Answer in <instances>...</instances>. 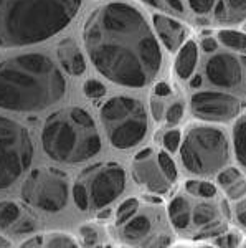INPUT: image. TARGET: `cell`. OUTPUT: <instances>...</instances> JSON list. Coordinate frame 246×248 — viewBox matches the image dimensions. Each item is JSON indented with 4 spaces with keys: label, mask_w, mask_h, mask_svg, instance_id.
<instances>
[{
    "label": "cell",
    "mask_w": 246,
    "mask_h": 248,
    "mask_svg": "<svg viewBox=\"0 0 246 248\" xmlns=\"http://www.w3.org/2000/svg\"><path fill=\"white\" fill-rule=\"evenodd\" d=\"M215 18L221 23H238L246 18V0H220L215 7Z\"/></svg>",
    "instance_id": "15"
},
{
    "label": "cell",
    "mask_w": 246,
    "mask_h": 248,
    "mask_svg": "<svg viewBox=\"0 0 246 248\" xmlns=\"http://www.w3.org/2000/svg\"><path fill=\"white\" fill-rule=\"evenodd\" d=\"M169 217L178 230H184L190 225L192 220V207L187 199L175 197L169 205Z\"/></svg>",
    "instance_id": "18"
},
{
    "label": "cell",
    "mask_w": 246,
    "mask_h": 248,
    "mask_svg": "<svg viewBox=\"0 0 246 248\" xmlns=\"http://www.w3.org/2000/svg\"><path fill=\"white\" fill-rule=\"evenodd\" d=\"M235 155L238 162L246 167V118L235 127Z\"/></svg>",
    "instance_id": "22"
},
{
    "label": "cell",
    "mask_w": 246,
    "mask_h": 248,
    "mask_svg": "<svg viewBox=\"0 0 246 248\" xmlns=\"http://www.w3.org/2000/svg\"><path fill=\"white\" fill-rule=\"evenodd\" d=\"M192 113L198 119L213 123H227L236 118L241 111V101L227 93L215 91H200L190 99Z\"/></svg>",
    "instance_id": "10"
},
{
    "label": "cell",
    "mask_w": 246,
    "mask_h": 248,
    "mask_svg": "<svg viewBox=\"0 0 246 248\" xmlns=\"http://www.w3.org/2000/svg\"><path fill=\"white\" fill-rule=\"evenodd\" d=\"M188 3L192 7V10L197 12V14H208L212 10L213 3H215V0H188Z\"/></svg>",
    "instance_id": "37"
},
{
    "label": "cell",
    "mask_w": 246,
    "mask_h": 248,
    "mask_svg": "<svg viewBox=\"0 0 246 248\" xmlns=\"http://www.w3.org/2000/svg\"><path fill=\"white\" fill-rule=\"evenodd\" d=\"M142 2H145L147 5H150V7H156V9H160V2L159 0H142Z\"/></svg>",
    "instance_id": "48"
},
{
    "label": "cell",
    "mask_w": 246,
    "mask_h": 248,
    "mask_svg": "<svg viewBox=\"0 0 246 248\" xmlns=\"http://www.w3.org/2000/svg\"><path fill=\"white\" fill-rule=\"evenodd\" d=\"M139 209V201L134 197L128 199L119 205V209L116 212V223L117 225H124L126 222H129L130 218L136 215V212Z\"/></svg>",
    "instance_id": "23"
},
{
    "label": "cell",
    "mask_w": 246,
    "mask_h": 248,
    "mask_svg": "<svg viewBox=\"0 0 246 248\" xmlns=\"http://www.w3.org/2000/svg\"><path fill=\"white\" fill-rule=\"evenodd\" d=\"M235 212H236L238 222H240L241 225H243L245 229H246V199H245V201H241L240 203H238Z\"/></svg>",
    "instance_id": "40"
},
{
    "label": "cell",
    "mask_w": 246,
    "mask_h": 248,
    "mask_svg": "<svg viewBox=\"0 0 246 248\" xmlns=\"http://www.w3.org/2000/svg\"><path fill=\"white\" fill-rule=\"evenodd\" d=\"M152 155V149H144V151H141V153H137L136 154V161H142V159H147Z\"/></svg>",
    "instance_id": "45"
},
{
    "label": "cell",
    "mask_w": 246,
    "mask_h": 248,
    "mask_svg": "<svg viewBox=\"0 0 246 248\" xmlns=\"http://www.w3.org/2000/svg\"><path fill=\"white\" fill-rule=\"evenodd\" d=\"M73 199H74V203L78 205L79 210H88L89 197H88V190H86V187L83 182H76L73 186Z\"/></svg>",
    "instance_id": "29"
},
{
    "label": "cell",
    "mask_w": 246,
    "mask_h": 248,
    "mask_svg": "<svg viewBox=\"0 0 246 248\" xmlns=\"http://www.w3.org/2000/svg\"><path fill=\"white\" fill-rule=\"evenodd\" d=\"M227 232V225L221 222H212L208 225H203L200 230L195 233V238L197 240H202V238H213V237H220Z\"/></svg>",
    "instance_id": "26"
},
{
    "label": "cell",
    "mask_w": 246,
    "mask_h": 248,
    "mask_svg": "<svg viewBox=\"0 0 246 248\" xmlns=\"http://www.w3.org/2000/svg\"><path fill=\"white\" fill-rule=\"evenodd\" d=\"M42 146L53 161L79 164L98 155L102 144L96 123L88 111L68 106L55 111L45 119Z\"/></svg>",
    "instance_id": "4"
},
{
    "label": "cell",
    "mask_w": 246,
    "mask_h": 248,
    "mask_svg": "<svg viewBox=\"0 0 246 248\" xmlns=\"http://www.w3.org/2000/svg\"><path fill=\"white\" fill-rule=\"evenodd\" d=\"M35 229H37V218H35L31 214H29V212H25L23 217L15 223L14 229H12L10 232L15 235H27V233L35 232Z\"/></svg>",
    "instance_id": "25"
},
{
    "label": "cell",
    "mask_w": 246,
    "mask_h": 248,
    "mask_svg": "<svg viewBox=\"0 0 246 248\" xmlns=\"http://www.w3.org/2000/svg\"><path fill=\"white\" fill-rule=\"evenodd\" d=\"M132 177L137 184L145 186L150 192H156V194H165L170 187L169 179L164 175L159 162L154 161L152 155L142 161H134Z\"/></svg>",
    "instance_id": "12"
},
{
    "label": "cell",
    "mask_w": 246,
    "mask_h": 248,
    "mask_svg": "<svg viewBox=\"0 0 246 248\" xmlns=\"http://www.w3.org/2000/svg\"><path fill=\"white\" fill-rule=\"evenodd\" d=\"M193 223L198 227H203V225H208V223L215 222L217 217H218V212L215 209V205L212 203H198V205L193 209Z\"/></svg>",
    "instance_id": "20"
},
{
    "label": "cell",
    "mask_w": 246,
    "mask_h": 248,
    "mask_svg": "<svg viewBox=\"0 0 246 248\" xmlns=\"http://www.w3.org/2000/svg\"><path fill=\"white\" fill-rule=\"evenodd\" d=\"M43 243V237L42 235H35L33 238H29L27 242H23L20 248H40Z\"/></svg>",
    "instance_id": "41"
},
{
    "label": "cell",
    "mask_w": 246,
    "mask_h": 248,
    "mask_svg": "<svg viewBox=\"0 0 246 248\" xmlns=\"http://www.w3.org/2000/svg\"><path fill=\"white\" fill-rule=\"evenodd\" d=\"M83 42L98 73L119 86L144 88L160 71L156 35L129 3L109 2L94 9L83 25Z\"/></svg>",
    "instance_id": "1"
},
{
    "label": "cell",
    "mask_w": 246,
    "mask_h": 248,
    "mask_svg": "<svg viewBox=\"0 0 246 248\" xmlns=\"http://www.w3.org/2000/svg\"><path fill=\"white\" fill-rule=\"evenodd\" d=\"M185 189H187L190 194L198 195V197H203V199H210L217 194V189L213 184L202 182V181H187L185 182Z\"/></svg>",
    "instance_id": "24"
},
{
    "label": "cell",
    "mask_w": 246,
    "mask_h": 248,
    "mask_svg": "<svg viewBox=\"0 0 246 248\" xmlns=\"http://www.w3.org/2000/svg\"><path fill=\"white\" fill-rule=\"evenodd\" d=\"M88 190L89 207L102 209L124 192L126 172L116 162H106L83 170L81 181Z\"/></svg>",
    "instance_id": "9"
},
{
    "label": "cell",
    "mask_w": 246,
    "mask_h": 248,
    "mask_svg": "<svg viewBox=\"0 0 246 248\" xmlns=\"http://www.w3.org/2000/svg\"><path fill=\"white\" fill-rule=\"evenodd\" d=\"M25 212L27 210H23L18 203L12 201L0 202V229L10 232L15 223L23 217Z\"/></svg>",
    "instance_id": "19"
},
{
    "label": "cell",
    "mask_w": 246,
    "mask_h": 248,
    "mask_svg": "<svg viewBox=\"0 0 246 248\" xmlns=\"http://www.w3.org/2000/svg\"><path fill=\"white\" fill-rule=\"evenodd\" d=\"M33 139L25 126L0 116V190L9 189L31 166Z\"/></svg>",
    "instance_id": "7"
},
{
    "label": "cell",
    "mask_w": 246,
    "mask_h": 248,
    "mask_svg": "<svg viewBox=\"0 0 246 248\" xmlns=\"http://www.w3.org/2000/svg\"><path fill=\"white\" fill-rule=\"evenodd\" d=\"M12 243L9 238H5L3 235H0V248H10Z\"/></svg>",
    "instance_id": "46"
},
{
    "label": "cell",
    "mask_w": 246,
    "mask_h": 248,
    "mask_svg": "<svg viewBox=\"0 0 246 248\" xmlns=\"http://www.w3.org/2000/svg\"><path fill=\"white\" fill-rule=\"evenodd\" d=\"M57 57L63 70L71 77H81L86 71V60L78 43L71 38H65L57 45Z\"/></svg>",
    "instance_id": "14"
},
{
    "label": "cell",
    "mask_w": 246,
    "mask_h": 248,
    "mask_svg": "<svg viewBox=\"0 0 246 248\" xmlns=\"http://www.w3.org/2000/svg\"><path fill=\"white\" fill-rule=\"evenodd\" d=\"M154 94L160 96V98H164V96H169L170 94V86L167 85V83H164V81L157 83L156 88H154Z\"/></svg>",
    "instance_id": "43"
},
{
    "label": "cell",
    "mask_w": 246,
    "mask_h": 248,
    "mask_svg": "<svg viewBox=\"0 0 246 248\" xmlns=\"http://www.w3.org/2000/svg\"><path fill=\"white\" fill-rule=\"evenodd\" d=\"M46 248H78V245L70 235L53 233L46 242Z\"/></svg>",
    "instance_id": "28"
},
{
    "label": "cell",
    "mask_w": 246,
    "mask_h": 248,
    "mask_svg": "<svg viewBox=\"0 0 246 248\" xmlns=\"http://www.w3.org/2000/svg\"><path fill=\"white\" fill-rule=\"evenodd\" d=\"M202 248H212V247H202Z\"/></svg>",
    "instance_id": "50"
},
{
    "label": "cell",
    "mask_w": 246,
    "mask_h": 248,
    "mask_svg": "<svg viewBox=\"0 0 246 248\" xmlns=\"http://www.w3.org/2000/svg\"><path fill=\"white\" fill-rule=\"evenodd\" d=\"M109 142L116 149H130L147 134V113L141 101L129 96L109 98L99 111Z\"/></svg>",
    "instance_id": "5"
},
{
    "label": "cell",
    "mask_w": 246,
    "mask_h": 248,
    "mask_svg": "<svg viewBox=\"0 0 246 248\" xmlns=\"http://www.w3.org/2000/svg\"><path fill=\"white\" fill-rule=\"evenodd\" d=\"M169 243H170V238L167 235H159V237L149 240L142 248H167Z\"/></svg>",
    "instance_id": "38"
},
{
    "label": "cell",
    "mask_w": 246,
    "mask_h": 248,
    "mask_svg": "<svg viewBox=\"0 0 246 248\" xmlns=\"http://www.w3.org/2000/svg\"><path fill=\"white\" fill-rule=\"evenodd\" d=\"M152 22H154V29H156L159 38L162 40L165 48L170 51H177L180 48L182 42L187 37V29L180 22H177V20L159 14L154 15Z\"/></svg>",
    "instance_id": "13"
},
{
    "label": "cell",
    "mask_w": 246,
    "mask_h": 248,
    "mask_svg": "<svg viewBox=\"0 0 246 248\" xmlns=\"http://www.w3.org/2000/svg\"><path fill=\"white\" fill-rule=\"evenodd\" d=\"M83 91H85V94L88 96V98L98 99L106 94V86L102 85L101 81H98V79H88V81H85V85H83Z\"/></svg>",
    "instance_id": "30"
},
{
    "label": "cell",
    "mask_w": 246,
    "mask_h": 248,
    "mask_svg": "<svg viewBox=\"0 0 246 248\" xmlns=\"http://www.w3.org/2000/svg\"><path fill=\"white\" fill-rule=\"evenodd\" d=\"M150 229H152V222H150L147 215H134L122 227V237L130 243H136L147 237L150 233Z\"/></svg>",
    "instance_id": "17"
},
{
    "label": "cell",
    "mask_w": 246,
    "mask_h": 248,
    "mask_svg": "<svg viewBox=\"0 0 246 248\" xmlns=\"http://www.w3.org/2000/svg\"><path fill=\"white\" fill-rule=\"evenodd\" d=\"M221 207H223V214H225V217H230V212H228V207H227V203H221Z\"/></svg>",
    "instance_id": "49"
},
{
    "label": "cell",
    "mask_w": 246,
    "mask_h": 248,
    "mask_svg": "<svg viewBox=\"0 0 246 248\" xmlns=\"http://www.w3.org/2000/svg\"><path fill=\"white\" fill-rule=\"evenodd\" d=\"M246 194V181H243V177L238 179L235 184H232L230 187H227V195L233 201H238Z\"/></svg>",
    "instance_id": "34"
},
{
    "label": "cell",
    "mask_w": 246,
    "mask_h": 248,
    "mask_svg": "<svg viewBox=\"0 0 246 248\" xmlns=\"http://www.w3.org/2000/svg\"><path fill=\"white\" fill-rule=\"evenodd\" d=\"M202 83H203V79H202V77H198V75H197V77L193 78L192 81H190V86H192V88H198V86H202Z\"/></svg>",
    "instance_id": "47"
},
{
    "label": "cell",
    "mask_w": 246,
    "mask_h": 248,
    "mask_svg": "<svg viewBox=\"0 0 246 248\" xmlns=\"http://www.w3.org/2000/svg\"><path fill=\"white\" fill-rule=\"evenodd\" d=\"M205 73L208 81L218 88H235L243 78L240 60L230 53H218L210 58L205 65Z\"/></svg>",
    "instance_id": "11"
},
{
    "label": "cell",
    "mask_w": 246,
    "mask_h": 248,
    "mask_svg": "<svg viewBox=\"0 0 246 248\" xmlns=\"http://www.w3.org/2000/svg\"><path fill=\"white\" fill-rule=\"evenodd\" d=\"M241 238H240V233L236 232H232V233H225V235H220L217 237V247L220 248H236L240 245Z\"/></svg>",
    "instance_id": "33"
},
{
    "label": "cell",
    "mask_w": 246,
    "mask_h": 248,
    "mask_svg": "<svg viewBox=\"0 0 246 248\" xmlns=\"http://www.w3.org/2000/svg\"><path fill=\"white\" fill-rule=\"evenodd\" d=\"M218 40L228 48H233V50L238 51H246V33L235 30H220Z\"/></svg>",
    "instance_id": "21"
},
{
    "label": "cell",
    "mask_w": 246,
    "mask_h": 248,
    "mask_svg": "<svg viewBox=\"0 0 246 248\" xmlns=\"http://www.w3.org/2000/svg\"><path fill=\"white\" fill-rule=\"evenodd\" d=\"M165 3L170 7L172 10H175V12H184V3H182V0H164Z\"/></svg>",
    "instance_id": "44"
},
{
    "label": "cell",
    "mask_w": 246,
    "mask_h": 248,
    "mask_svg": "<svg viewBox=\"0 0 246 248\" xmlns=\"http://www.w3.org/2000/svg\"><path fill=\"white\" fill-rule=\"evenodd\" d=\"M70 182L57 167H37L22 184V199L30 207L50 214L61 212L68 203Z\"/></svg>",
    "instance_id": "8"
},
{
    "label": "cell",
    "mask_w": 246,
    "mask_h": 248,
    "mask_svg": "<svg viewBox=\"0 0 246 248\" xmlns=\"http://www.w3.org/2000/svg\"><path fill=\"white\" fill-rule=\"evenodd\" d=\"M238 179H241L240 170L235 169V167H230V169L220 172V175H218V184L227 189V187H230L232 184H235Z\"/></svg>",
    "instance_id": "32"
},
{
    "label": "cell",
    "mask_w": 246,
    "mask_h": 248,
    "mask_svg": "<svg viewBox=\"0 0 246 248\" xmlns=\"http://www.w3.org/2000/svg\"><path fill=\"white\" fill-rule=\"evenodd\" d=\"M202 48H203V51H207V53H213V51L218 50V42L215 38H205L203 42H202Z\"/></svg>",
    "instance_id": "42"
},
{
    "label": "cell",
    "mask_w": 246,
    "mask_h": 248,
    "mask_svg": "<svg viewBox=\"0 0 246 248\" xmlns=\"http://www.w3.org/2000/svg\"><path fill=\"white\" fill-rule=\"evenodd\" d=\"M66 94V79L46 55L27 53L0 62V109L37 113Z\"/></svg>",
    "instance_id": "2"
},
{
    "label": "cell",
    "mask_w": 246,
    "mask_h": 248,
    "mask_svg": "<svg viewBox=\"0 0 246 248\" xmlns=\"http://www.w3.org/2000/svg\"><path fill=\"white\" fill-rule=\"evenodd\" d=\"M230 146L221 129L198 126L188 131L180 149L184 167L197 175H212L228 162Z\"/></svg>",
    "instance_id": "6"
},
{
    "label": "cell",
    "mask_w": 246,
    "mask_h": 248,
    "mask_svg": "<svg viewBox=\"0 0 246 248\" xmlns=\"http://www.w3.org/2000/svg\"><path fill=\"white\" fill-rule=\"evenodd\" d=\"M197 60H198V48L197 43L193 40H188L184 46L180 48L175 60V73L182 79H187L192 77L193 70L197 66Z\"/></svg>",
    "instance_id": "16"
},
{
    "label": "cell",
    "mask_w": 246,
    "mask_h": 248,
    "mask_svg": "<svg viewBox=\"0 0 246 248\" xmlns=\"http://www.w3.org/2000/svg\"><path fill=\"white\" fill-rule=\"evenodd\" d=\"M81 0H0V48L42 43L73 22Z\"/></svg>",
    "instance_id": "3"
},
{
    "label": "cell",
    "mask_w": 246,
    "mask_h": 248,
    "mask_svg": "<svg viewBox=\"0 0 246 248\" xmlns=\"http://www.w3.org/2000/svg\"><path fill=\"white\" fill-rule=\"evenodd\" d=\"M245 248H246V247H245Z\"/></svg>",
    "instance_id": "51"
},
{
    "label": "cell",
    "mask_w": 246,
    "mask_h": 248,
    "mask_svg": "<svg viewBox=\"0 0 246 248\" xmlns=\"http://www.w3.org/2000/svg\"><path fill=\"white\" fill-rule=\"evenodd\" d=\"M150 111H152V116L156 121H160L162 119V114H164V105L157 99H150Z\"/></svg>",
    "instance_id": "39"
},
{
    "label": "cell",
    "mask_w": 246,
    "mask_h": 248,
    "mask_svg": "<svg viewBox=\"0 0 246 248\" xmlns=\"http://www.w3.org/2000/svg\"><path fill=\"white\" fill-rule=\"evenodd\" d=\"M159 166H160L162 172L164 175L169 179V182H174L177 179V169H175V164L170 159V155H167V153H159Z\"/></svg>",
    "instance_id": "27"
},
{
    "label": "cell",
    "mask_w": 246,
    "mask_h": 248,
    "mask_svg": "<svg viewBox=\"0 0 246 248\" xmlns=\"http://www.w3.org/2000/svg\"><path fill=\"white\" fill-rule=\"evenodd\" d=\"M79 235H81V240L86 248H93L98 243V238H99L98 232H96V229H93L91 225H88V223L79 229Z\"/></svg>",
    "instance_id": "31"
},
{
    "label": "cell",
    "mask_w": 246,
    "mask_h": 248,
    "mask_svg": "<svg viewBox=\"0 0 246 248\" xmlns=\"http://www.w3.org/2000/svg\"><path fill=\"white\" fill-rule=\"evenodd\" d=\"M182 116H184V105H182V103H174V105L167 109L165 118H167V123L174 126V124L180 123Z\"/></svg>",
    "instance_id": "35"
},
{
    "label": "cell",
    "mask_w": 246,
    "mask_h": 248,
    "mask_svg": "<svg viewBox=\"0 0 246 248\" xmlns=\"http://www.w3.org/2000/svg\"><path fill=\"white\" fill-rule=\"evenodd\" d=\"M178 144H180V131L172 129V131H169V133H165V136H164V146L167 147L170 153H175Z\"/></svg>",
    "instance_id": "36"
}]
</instances>
